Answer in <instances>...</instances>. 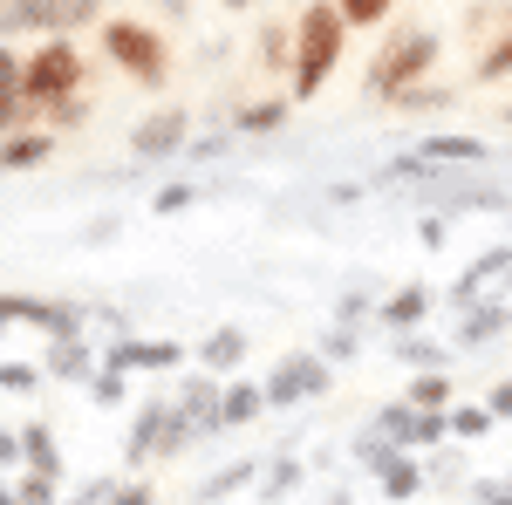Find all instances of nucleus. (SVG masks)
<instances>
[{"label": "nucleus", "instance_id": "nucleus-5", "mask_svg": "<svg viewBox=\"0 0 512 505\" xmlns=\"http://www.w3.org/2000/svg\"><path fill=\"white\" fill-rule=\"evenodd\" d=\"M260 389H267V410H294V403H315V396H328L335 389V362L321 349H287L260 376Z\"/></svg>", "mask_w": 512, "mask_h": 505}, {"label": "nucleus", "instance_id": "nucleus-19", "mask_svg": "<svg viewBox=\"0 0 512 505\" xmlns=\"http://www.w3.org/2000/svg\"><path fill=\"white\" fill-rule=\"evenodd\" d=\"M417 151L431 157V164H458V171H478V164L492 157V144H485V137H458V130H437V137H424Z\"/></svg>", "mask_w": 512, "mask_h": 505}, {"label": "nucleus", "instance_id": "nucleus-14", "mask_svg": "<svg viewBox=\"0 0 512 505\" xmlns=\"http://www.w3.org/2000/svg\"><path fill=\"white\" fill-rule=\"evenodd\" d=\"M164 417H171V389L151 396L130 424V444H123V465H158V437H164Z\"/></svg>", "mask_w": 512, "mask_h": 505}, {"label": "nucleus", "instance_id": "nucleus-29", "mask_svg": "<svg viewBox=\"0 0 512 505\" xmlns=\"http://www.w3.org/2000/svg\"><path fill=\"white\" fill-rule=\"evenodd\" d=\"M294 492H301V458H280V465H267L260 471V499H294Z\"/></svg>", "mask_w": 512, "mask_h": 505}, {"label": "nucleus", "instance_id": "nucleus-43", "mask_svg": "<svg viewBox=\"0 0 512 505\" xmlns=\"http://www.w3.org/2000/svg\"><path fill=\"white\" fill-rule=\"evenodd\" d=\"M21 465V430H0V471Z\"/></svg>", "mask_w": 512, "mask_h": 505}, {"label": "nucleus", "instance_id": "nucleus-25", "mask_svg": "<svg viewBox=\"0 0 512 505\" xmlns=\"http://www.w3.org/2000/svg\"><path fill=\"white\" fill-rule=\"evenodd\" d=\"M403 396H410L417 410H451V403H458V383H451V369H417V376L403 383Z\"/></svg>", "mask_w": 512, "mask_h": 505}, {"label": "nucleus", "instance_id": "nucleus-10", "mask_svg": "<svg viewBox=\"0 0 512 505\" xmlns=\"http://www.w3.org/2000/svg\"><path fill=\"white\" fill-rule=\"evenodd\" d=\"M437 314V287L431 280H403V287H390L383 301H376V328L383 335H410V328H424Z\"/></svg>", "mask_w": 512, "mask_h": 505}, {"label": "nucleus", "instance_id": "nucleus-16", "mask_svg": "<svg viewBox=\"0 0 512 505\" xmlns=\"http://www.w3.org/2000/svg\"><path fill=\"white\" fill-rule=\"evenodd\" d=\"M287 117H294V96H253V103H239L233 117H226V130H239V137H274V130H287Z\"/></svg>", "mask_w": 512, "mask_h": 505}, {"label": "nucleus", "instance_id": "nucleus-34", "mask_svg": "<svg viewBox=\"0 0 512 505\" xmlns=\"http://www.w3.org/2000/svg\"><path fill=\"white\" fill-rule=\"evenodd\" d=\"M41 383H48L41 362H0V389H7V396H35Z\"/></svg>", "mask_w": 512, "mask_h": 505}, {"label": "nucleus", "instance_id": "nucleus-32", "mask_svg": "<svg viewBox=\"0 0 512 505\" xmlns=\"http://www.w3.org/2000/svg\"><path fill=\"white\" fill-rule=\"evenodd\" d=\"M335 7H342L349 28H390V14H396V0H335Z\"/></svg>", "mask_w": 512, "mask_h": 505}, {"label": "nucleus", "instance_id": "nucleus-26", "mask_svg": "<svg viewBox=\"0 0 512 505\" xmlns=\"http://www.w3.org/2000/svg\"><path fill=\"white\" fill-rule=\"evenodd\" d=\"M21 465L62 478V444H55V430H48V424H21Z\"/></svg>", "mask_w": 512, "mask_h": 505}, {"label": "nucleus", "instance_id": "nucleus-11", "mask_svg": "<svg viewBox=\"0 0 512 505\" xmlns=\"http://www.w3.org/2000/svg\"><path fill=\"white\" fill-rule=\"evenodd\" d=\"M506 328H512V301L506 294H485V301H472V308L458 314V328H451V349H492V342H506Z\"/></svg>", "mask_w": 512, "mask_h": 505}, {"label": "nucleus", "instance_id": "nucleus-27", "mask_svg": "<svg viewBox=\"0 0 512 505\" xmlns=\"http://www.w3.org/2000/svg\"><path fill=\"white\" fill-rule=\"evenodd\" d=\"M89 403H96V410H123V403H130V369L103 362V369L89 376Z\"/></svg>", "mask_w": 512, "mask_h": 505}, {"label": "nucleus", "instance_id": "nucleus-20", "mask_svg": "<svg viewBox=\"0 0 512 505\" xmlns=\"http://www.w3.org/2000/svg\"><path fill=\"white\" fill-rule=\"evenodd\" d=\"M390 362H403L410 376H417V369H451V342H437V335H417V328H410V335H390Z\"/></svg>", "mask_w": 512, "mask_h": 505}, {"label": "nucleus", "instance_id": "nucleus-44", "mask_svg": "<svg viewBox=\"0 0 512 505\" xmlns=\"http://www.w3.org/2000/svg\"><path fill=\"white\" fill-rule=\"evenodd\" d=\"M103 505H151V485H117Z\"/></svg>", "mask_w": 512, "mask_h": 505}, {"label": "nucleus", "instance_id": "nucleus-3", "mask_svg": "<svg viewBox=\"0 0 512 505\" xmlns=\"http://www.w3.org/2000/svg\"><path fill=\"white\" fill-rule=\"evenodd\" d=\"M96 41H103V55H110V69H117L123 82H137V89H151V96L171 82V35H164V28L130 21V14H110V21L96 28Z\"/></svg>", "mask_w": 512, "mask_h": 505}, {"label": "nucleus", "instance_id": "nucleus-7", "mask_svg": "<svg viewBox=\"0 0 512 505\" xmlns=\"http://www.w3.org/2000/svg\"><path fill=\"white\" fill-rule=\"evenodd\" d=\"M485 294H512V246H485V253H472V267L437 287V308L465 314L472 301H485Z\"/></svg>", "mask_w": 512, "mask_h": 505}, {"label": "nucleus", "instance_id": "nucleus-17", "mask_svg": "<svg viewBox=\"0 0 512 505\" xmlns=\"http://www.w3.org/2000/svg\"><path fill=\"white\" fill-rule=\"evenodd\" d=\"M48 157H55V130H48V123L0 137V171H41Z\"/></svg>", "mask_w": 512, "mask_h": 505}, {"label": "nucleus", "instance_id": "nucleus-8", "mask_svg": "<svg viewBox=\"0 0 512 505\" xmlns=\"http://www.w3.org/2000/svg\"><path fill=\"white\" fill-rule=\"evenodd\" d=\"M171 403L198 424V437H226V376H212V369H178V376H171Z\"/></svg>", "mask_w": 512, "mask_h": 505}, {"label": "nucleus", "instance_id": "nucleus-18", "mask_svg": "<svg viewBox=\"0 0 512 505\" xmlns=\"http://www.w3.org/2000/svg\"><path fill=\"white\" fill-rule=\"evenodd\" d=\"M451 103H458V82L424 76V82H410L403 96H390V117H437V110H451Z\"/></svg>", "mask_w": 512, "mask_h": 505}, {"label": "nucleus", "instance_id": "nucleus-45", "mask_svg": "<svg viewBox=\"0 0 512 505\" xmlns=\"http://www.w3.org/2000/svg\"><path fill=\"white\" fill-rule=\"evenodd\" d=\"M478 505H512V485H478Z\"/></svg>", "mask_w": 512, "mask_h": 505}, {"label": "nucleus", "instance_id": "nucleus-13", "mask_svg": "<svg viewBox=\"0 0 512 505\" xmlns=\"http://www.w3.org/2000/svg\"><path fill=\"white\" fill-rule=\"evenodd\" d=\"M253 69L260 76H287L294 69V21L260 14V28H253Z\"/></svg>", "mask_w": 512, "mask_h": 505}, {"label": "nucleus", "instance_id": "nucleus-48", "mask_svg": "<svg viewBox=\"0 0 512 505\" xmlns=\"http://www.w3.org/2000/svg\"><path fill=\"white\" fill-rule=\"evenodd\" d=\"M0 505H28V499H14V492H7V485H0Z\"/></svg>", "mask_w": 512, "mask_h": 505}, {"label": "nucleus", "instance_id": "nucleus-1", "mask_svg": "<svg viewBox=\"0 0 512 505\" xmlns=\"http://www.w3.org/2000/svg\"><path fill=\"white\" fill-rule=\"evenodd\" d=\"M349 21H342V7L335 0H308L301 14H294V69H287V96L294 103H315L321 89L335 82L342 69V55H349Z\"/></svg>", "mask_w": 512, "mask_h": 505}, {"label": "nucleus", "instance_id": "nucleus-21", "mask_svg": "<svg viewBox=\"0 0 512 505\" xmlns=\"http://www.w3.org/2000/svg\"><path fill=\"white\" fill-rule=\"evenodd\" d=\"M499 82H512V28H499L485 48H472V89H499Z\"/></svg>", "mask_w": 512, "mask_h": 505}, {"label": "nucleus", "instance_id": "nucleus-22", "mask_svg": "<svg viewBox=\"0 0 512 505\" xmlns=\"http://www.w3.org/2000/svg\"><path fill=\"white\" fill-rule=\"evenodd\" d=\"M21 35H55V0H7V21H0V41H21Z\"/></svg>", "mask_w": 512, "mask_h": 505}, {"label": "nucleus", "instance_id": "nucleus-37", "mask_svg": "<svg viewBox=\"0 0 512 505\" xmlns=\"http://www.w3.org/2000/svg\"><path fill=\"white\" fill-rule=\"evenodd\" d=\"M246 478H253V465L212 471V478H205V485H198V499H205V505H219V499H226V492H239V485H246Z\"/></svg>", "mask_w": 512, "mask_h": 505}, {"label": "nucleus", "instance_id": "nucleus-47", "mask_svg": "<svg viewBox=\"0 0 512 505\" xmlns=\"http://www.w3.org/2000/svg\"><path fill=\"white\" fill-rule=\"evenodd\" d=\"M219 7H226V14H253L260 0H219Z\"/></svg>", "mask_w": 512, "mask_h": 505}, {"label": "nucleus", "instance_id": "nucleus-24", "mask_svg": "<svg viewBox=\"0 0 512 505\" xmlns=\"http://www.w3.org/2000/svg\"><path fill=\"white\" fill-rule=\"evenodd\" d=\"M267 417V389L246 383V376H226V430H246Z\"/></svg>", "mask_w": 512, "mask_h": 505}, {"label": "nucleus", "instance_id": "nucleus-39", "mask_svg": "<svg viewBox=\"0 0 512 505\" xmlns=\"http://www.w3.org/2000/svg\"><path fill=\"white\" fill-rule=\"evenodd\" d=\"M14 499H28V505H55V478H48V471H21V478H14Z\"/></svg>", "mask_w": 512, "mask_h": 505}, {"label": "nucleus", "instance_id": "nucleus-46", "mask_svg": "<svg viewBox=\"0 0 512 505\" xmlns=\"http://www.w3.org/2000/svg\"><path fill=\"white\" fill-rule=\"evenodd\" d=\"M192 7L198 0H158V14H171V21H192Z\"/></svg>", "mask_w": 512, "mask_h": 505}, {"label": "nucleus", "instance_id": "nucleus-6", "mask_svg": "<svg viewBox=\"0 0 512 505\" xmlns=\"http://www.w3.org/2000/svg\"><path fill=\"white\" fill-rule=\"evenodd\" d=\"M192 151V110H178V103H158V110H144V117L130 123V157L137 164H171V157Z\"/></svg>", "mask_w": 512, "mask_h": 505}, {"label": "nucleus", "instance_id": "nucleus-15", "mask_svg": "<svg viewBox=\"0 0 512 505\" xmlns=\"http://www.w3.org/2000/svg\"><path fill=\"white\" fill-rule=\"evenodd\" d=\"M246 349H253V335L226 321V328H212V335L198 342V369H212V376H239V369H246Z\"/></svg>", "mask_w": 512, "mask_h": 505}, {"label": "nucleus", "instance_id": "nucleus-49", "mask_svg": "<svg viewBox=\"0 0 512 505\" xmlns=\"http://www.w3.org/2000/svg\"><path fill=\"white\" fill-rule=\"evenodd\" d=\"M499 123H506V130H512V103H506V110H499Z\"/></svg>", "mask_w": 512, "mask_h": 505}, {"label": "nucleus", "instance_id": "nucleus-31", "mask_svg": "<svg viewBox=\"0 0 512 505\" xmlns=\"http://www.w3.org/2000/svg\"><path fill=\"white\" fill-rule=\"evenodd\" d=\"M315 349L328 355V362H355V355H362V328H355V321H335V328L321 335Z\"/></svg>", "mask_w": 512, "mask_h": 505}, {"label": "nucleus", "instance_id": "nucleus-9", "mask_svg": "<svg viewBox=\"0 0 512 505\" xmlns=\"http://www.w3.org/2000/svg\"><path fill=\"white\" fill-rule=\"evenodd\" d=\"M103 362H117L130 376H178V369H185V349L164 342V335H117V342L103 349Z\"/></svg>", "mask_w": 512, "mask_h": 505}, {"label": "nucleus", "instance_id": "nucleus-30", "mask_svg": "<svg viewBox=\"0 0 512 505\" xmlns=\"http://www.w3.org/2000/svg\"><path fill=\"white\" fill-rule=\"evenodd\" d=\"M89 117H96V103H89V96H69V103H48V110H41V123H48L55 137H62V130H82Z\"/></svg>", "mask_w": 512, "mask_h": 505}, {"label": "nucleus", "instance_id": "nucleus-41", "mask_svg": "<svg viewBox=\"0 0 512 505\" xmlns=\"http://www.w3.org/2000/svg\"><path fill=\"white\" fill-rule=\"evenodd\" d=\"M335 321H376V301H369V287H349V294L335 301Z\"/></svg>", "mask_w": 512, "mask_h": 505}, {"label": "nucleus", "instance_id": "nucleus-38", "mask_svg": "<svg viewBox=\"0 0 512 505\" xmlns=\"http://www.w3.org/2000/svg\"><path fill=\"white\" fill-rule=\"evenodd\" d=\"M28 76V48H14V41H0V96H14Z\"/></svg>", "mask_w": 512, "mask_h": 505}, {"label": "nucleus", "instance_id": "nucleus-28", "mask_svg": "<svg viewBox=\"0 0 512 505\" xmlns=\"http://www.w3.org/2000/svg\"><path fill=\"white\" fill-rule=\"evenodd\" d=\"M103 0H55V35H82V28H103Z\"/></svg>", "mask_w": 512, "mask_h": 505}, {"label": "nucleus", "instance_id": "nucleus-12", "mask_svg": "<svg viewBox=\"0 0 512 505\" xmlns=\"http://www.w3.org/2000/svg\"><path fill=\"white\" fill-rule=\"evenodd\" d=\"M41 369H48V383H89L103 369V355L89 349V335H62V342H48Z\"/></svg>", "mask_w": 512, "mask_h": 505}, {"label": "nucleus", "instance_id": "nucleus-4", "mask_svg": "<svg viewBox=\"0 0 512 505\" xmlns=\"http://www.w3.org/2000/svg\"><path fill=\"white\" fill-rule=\"evenodd\" d=\"M82 82H89V55L76 48V35H41L28 48V76H21V96L28 103H69L82 96Z\"/></svg>", "mask_w": 512, "mask_h": 505}, {"label": "nucleus", "instance_id": "nucleus-2", "mask_svg": "<svg viewBox=\"0 0 512 505\" xmlns=\"http://www.w3.org/2000/svg\"><path fill=\"white\" fill-rule=\"evenodd\" d=\"M437 55H444V35L437 28H390V41L369 55V69H362V96L369 103H390V96H403L410 82L437 76Z\"/></svg>", "mask_w": 512, "mask_h": 505}, {"label": "nucleus", "instance_id": "nucleus-36", "mask_svg": "<svg viewBox=\"0 0 512 505\" xmlns=\"http://www.w3.org/2000/svg\"><path fill=\"white\" fill-rule=\"evenodd\" d=\"M192 205H198V185H158V192H151V212H158V219L192 212Z\"/></svg>", "mask_w": 512, "mask_h": 505}, {"label": "nucleus", "instance_id": "nucleus-40", "mask_svg": "<svg viewBox=\"0 0 512 505\" xmlns=\"http://www.w3.org/2000/svg\"><path fill=\"white\" fill-rule=\"evenodd\" d=\"M444 239H451V212H424L417 219V246L424 253H444Z\"/></svg>", "mask_w": 512, "mask_h": 505}, {"label": "nucleus", "instance_id": "nucleus-35", "mask_svg": "<svg viewBox=\"0 0 512 505\" xmlns=\"http://www.w3.org/2000/svg\"><path fill=\"white\" fill-rule=\"evenodd\" d=\"M499 424L485 403H451V437H485V430Z\"/></svg>", "mask_w": 512, "mask_h": 505}, {"label": "nucleus", "instance_id": "nucleus-42", "mask_svg": "<svg viewBox=\"0 0 512 505\" xmlns=\"http://www.w3.org/2000/svg\"><path fill=\"white\" fill-rule=\"evenodd\" d=\"M485 410H492L499 424H512V376H499V383L485 389Z\"/></svg>", "mask_w": 512, "mask_h": 505}, {"label": "nucleus", "instance_id": "nucleus-23", "mask_svg": "<svg viewBox=\"0 0 512 505\" xmlns=\"http://www.w3.org/2000/svg\"><path fill=\"white\" fill-rule=\"evenodd\" d=\"M499 28H512V0H472V7H465V21H458V35L472 41V48H485Z\"/></svg>", "mask_w": 512, "mask_h": 505}, {"label": "nucleus", "instance_id": "nucleus-33", "mask_svg": "<svg viewBox=\"0 0 512 505\" xmlns=\"http://www.w3.org/2000/svg\"><path fill=\"white\" fill-rule=\"evenodd\" d=\"M41 123V103H28L21 89L14 96H0V137H14V130H35Z\"/></svg>", "mask_w": 512, "mask_h": 505}, {"label": "nucleus", "instance_id": "nucleus-50", "mask_svg": "<svg viewBox=\"0 0 512 505\" xmlns=\"http://www.w3.org/2000/svg\"><path fill=\"white\" fill-rule=\"evenodd\" d=\"M0 21H7V0H0Z\"/></svg>", "mask_w": 512, "mask_h": 505}]
</instances>
